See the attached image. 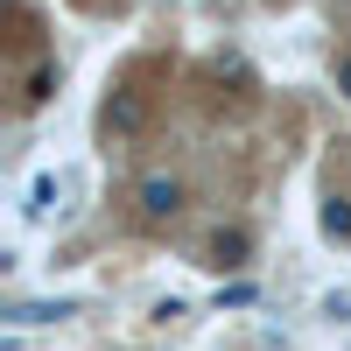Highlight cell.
<instances>
[{
	"mask_svg": "<svg viewBox=\"0 0 351 351\" xmlns=\"http://www.w3.org/2000/svg\"><path fill=\"white\" fill-rule=\"evenodd\" d=\"M99 127H106V141H134L141 127H148V99L141 92H112L99 106Z\"/></svg>",
	"mask_w": 351,
	"mask_h": 351,
	"instance_id": "1",
	"label": "cell"
},
{
	"mask_svg": "<svg viewBox=\"0 0 351 351\" xmlns=\"http://www.w3.org/2000/svg\"><path fill=\"white\" fill-rule=\"evenodd\" d=\"M183 211V183L176 176H148L141 183V218H176Z\"/></svg>",
	"mask_w": 351,
	"mask_h": 351,
	"instance_id": "2",
	"label": "cell"
},
{
	"mask_svg": "<svg viewBox=\"0 0 351 351\" xmlns=\"http://www.w3.org/2000/svg\"><path fill=\"white\" fill-rule=\"evenodd\" d=\"M246 253H253V239L239 225H225V232H211V267L225 274V267H246Z\"/></svg>",
	"mask_w": 351,
	"mask_h": 351,
	"instance_id": "3",
	"label": "cell"
},
{
	"mask_svg": "<svg viewBox=\"0 0 351 351\" xmlns=\"http://www.w3.org/2000/svg\"><path fill=\"white\" fill-rule=\"evenodd\" d=\"M64 316H71V302H14L8 324H64Z\"/></svg>",
	"mask_w": 351,
	"mask_h": 351,
	"instance_id": "4",
	"label": "cell"
},
{
	"mask_svg": "<svg viewBox=\"0 0 351 351\" xmlns=\"http://www.w3.org/2000/svg\"><path fill=\"white\" fill-rule=\"evenodd\" d=\"M56 92V64H36V71H28V92H21V106H43Z\"/></svg>",
	"mask_w": 351,
	"mask_h": 351,
	"instance_id": "5",
	"label": "cell"
},
{
	"mask_svg": "<svg viewBox=\"0 0 351 351\" xmlns=\"http://www.w3.org/2000/svg\"><path fill=\"white\" fill-rule=\"evenodd\" d=\"M324 239H351V204H344V197L324 204Z\"/></svg>",
	"mask_w": 351,
	"mask_h": 351,
	"instance_id": "6",
	"label": "cell"
},
{
	"mask_svg": "<svg viewBox=\"0 0 351 351\" xmlns=\"http://www.w3.org/2000/svg\"><path fill=\"white\" fill-rule=\"evenodd\" d=\"M49 197H56V176H36L28 183V211H49Z\"/></svg>",
	"mask_w": 351,
	"mask_h": 351,
	"instance_id": "7",
	"label": "cell"
},
{
	"mask_svg": "<svg viewBox=\"0 0 351 351\" xmlns=\"http://www.w3.org/2000/svg\"><path fill=\"white\" fill-rule=\"evenodd\" d=\"M330 77H337V92L351 99V49H344V56H337V64H330Z\"/></svg>",
	"mask_w": 351,
	"mask_h": 351,
	"instance_id": "8",
	"label": "cell"
}]
</instances>
